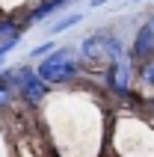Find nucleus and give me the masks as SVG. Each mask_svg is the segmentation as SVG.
<instances>
[{
  "instance_id": "nucleus-1",
  "label": "nucleus",
  "mask_w": 154,
  "mask_h": 157,
  "mask_svg": "<svg viewBox=\"0 0 154 157\" xmlns=\"http://www.w3.org/2000/svg\"><path fill=\"white\" fill-rule=\"evenodd\" d=\"M110 145L116 157H154V124L137 110L113 116Z\"/></svg>"
},
{
  "instance_id": "nucleus-2",
  "label": "nucleus",
  "mask_w": 154,
  "mask_h": 157,
  "mask_svg": "<svg viewBox=\"0 0 154 157\" xmlns=\"http://www.w3.org/2000/svg\"><path fill=\"white\" fill-rule=\"evenodd\" d=\"M121 56H128V51H125L121 39L116 33H110V30L89 33L86 39H80V48H77V59H80V65L86 71H92V68L104 71L107 65H113Z\"/></svg>"
},
{
  "instance_id": "nucleus-3",
  "label": "nucleus",
  "mask_w": 154,
  "mask_h": 157,
  "mask_svg": "<svg viewBox=\"0 0 154 157\" xmlns=\"http://www.w3.org/2000/svg\"><path fill=\"white\" fill-rule=\"evenodd\" d=\"M36 74L48 83V86H77V80L83 77V65H80V59H77V51L74 48H56V51L51 53V56H44L39 65H33Z\"/></svg>"
},
{
  "instance_id": "nucleus-4",
  "label": "nucleus",
  "mask_w": 154,
  "mask_h": 157,
  "mask_svg": "<svg viewBox=\"0 0 154 157\" xmlns=\"http://www.w3.org/2000/svg\"><path fill=\"white\" fill-rule=\"evenodd\" d=\"M12 80H15V95L27 107H33V110L44 107V101L51 98V86L36 74L33 65H18V68H12Z\"/></svg>"
},
{
  "instance_id": "nucleus-5",
  "label": "nucleus",
  "mask_w": 154,
  "mask_h": 157,
  "mask_svg": "<svg viewBox=\"0 0 154 157\" xmlns=\"http://www.w3.org/2000/svg\"><path fill=\"white\" fill-rule=\"evenodd\" d=\"M104 83H107V89L113 95L130 98V86H133V62H130V53L104 68Z\"/></svg>"
},
{
  "instance_id": "nucleus-6",
  "label": "nucleus",
  "mask_w": 154,
  "mask_h": 157,
  "mask_svg": "<svg viewBox=\"0 0 154 157\" xmlns=\"http://www.w3.org/2000/svg\"><path fill=\"white\" fill-rule=\"evenodd\" d=\"M154 59V15L145 18V24L137 30L133 36V44H130V62L139 65V62Z\"/></svg>"
},
{
  "instance_id": "nucleus-7",
  "label": "nucleus",
  "mask_w": 154,
  "mask_h": 157,
  "mask_svg": "<svg viewBox=\"0 0 154 157\" xmlns=\"http://www.w3.org/2000/svg\"><path fill=\"white\" fill-rule=\"evenodd\" d=\"M71 0H39V3H36V6H30L24 12V21H21V24L24 27H33V24H42V21H48V18L53 15V12H60L62 6H68Z\"/></svg>"
},
{
  "instance_id": "nucleus-8",
  "label": "nucleus",
  "mask_w": 154,
  "mask_h": 157,
  "mask_svg": "<svg viewBox=\"0 0 154 157\" xmlns=\"http://www.w3.org/2000/svg\"><path fill=\"white\" fill-rule=\"evenodd\" d=\"M15 80H12V68L0 71V110H6L12 101H15Z\"/></svg>"
},
{
  "instance_id": "nucleus-9",
  "label": "nucleus",
  "mask_w": 154,
  "mask_h": 157,
  "mask_svg": "<svg viewBox=\"0 0 154 157\" xmlns=\"http://www.w3.org/2000/svg\"><path fill=\"white\" fill-rule=\"evenodd\" d=\"M133 77L139 80V86H142V89H154V59L133 65Z\"/></svg>"
},
{
  "instance_id": "nucleus-10",
  "label": "nucleus",
  "mask_w": 154,
  "mask_h": 157,
  "mask_svg": "<svg viewBox=\"0 0 154 157\" xmlns=\"http://www.w3.org/2000/svg\"><path fill=\"white\" fill-rule=\"evenodd\" d=\"M27 27L21 24V21H15V18L9 15H0V39H9V36H24Z\"/></svg>"
},
{
  "instance_id": "nucleus-11",
  "label": "nucleus",
  "mask_w": 154,
  "mask_h": 157,
  "mask_svg": "<svg viewBox=\"0 0 154 157\" xmlns=\"http://www.w3.org/2000/svg\"><path fill=\"white\" fill-rule=\"evenodd\" d=\"M83 21V12H68L65 18H60L56 24H51V33L56 36V33H65V30H71V27H77Z\"/></svg>"
},
{
  "instance_id": "nucleus-12",
  "label": "nucleus",
  "mask_w": 154,
  "mask_h": 157,
  "mask_svg": "<svg viewBox=\"0 0 154 157\" xmlns=\"http://www.w3.org/2000/svg\"><path fill=\"white\" fill-rule=\"evenodd\" d=\"M36 3H39V0H0V6L6 9V15L12 18V12H18V9H30V6H36Z\"/></svg>"
},
{
  "instance_id": "nucleus-13",
  "label": "nucleus",
  "mask_w": 154,
  "mask_h": 157,
  "mask_svg": "<svg viewBox=\"0 0 154 157\" xmlns=\"http://www.w3.org/2000/svg\"><path fill=\"white\" fill-rule=\"evenodd\" d=\"M21 44V36H9V39H0V65L6 62V56Z\"/></svg>"
},
{
  "instance_id": "nucleus-14",
  "label": "nucleus",
  "mask_w": 154,
  "mask_h": 157,
  "mask_svg": "<svg viewBox=\"0 0 154 157\" xmlns=\"http://www.w3.org/2000/svg\"><path fill=\"white\" fill-rule=\"evenodd\" d=\"M53 51H56V42H42V44H36L33 51H30V56H33V59H44V56H51Z\"/></svg>"
},
{
  "instance_id": "nucleus-15",
  "label": "nucleus",
  "mask_w": 154,
  "mask_h": 157,
  "mask_svg": "<svg viewBox=\"0 0 154 157\" xmlns=\"http://www.w3.org/2000/svg\"><path fill=\"white\" fill-rule=\"evenodd\" d=\"M104 3H107V0H89V6H92V9H98V6H104Z\"/></svg>"
}]
</instances>
